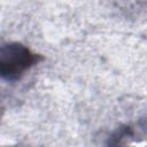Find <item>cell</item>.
<instances>
[{"label": "cell", "mask_w": 147, "mask_h": 147, "mask_svg": "<svg viewBox=\"0 0 147 147\" xmlns=\"http://www.w3.org/2000/svg\"><path fill=\"white\" fill-rule=\"evenodd\" d=\"M42 60V55L22 42L3 44L0 46V78L6 82H17Z\"/></svg>", "instance_id": "1"}, {"label": "cell", "mask_w": 147, "mask_h": 147, "mask_svg": "<svg viewBox=\"0 0 147 147\" xmlns=\"http://www.w3.org/2000/svg\"><path fill=\"white\" fill-rule=\"evenodd\" d=\"M136 129L131 124H123L114 130L106 140V147H127L131 140H134Z\"/></svg>", "instance_id": "2"}]
</instances>
